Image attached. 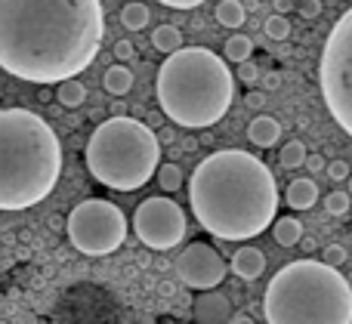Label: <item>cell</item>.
<instances>
[{
    "mask_svg": "<svg viewBox=\"0 0 352 324\" xmlns=\"http://www.w3.org/2000/svg\"><path fill=\"white\" fill-rule=\"evenodd\" d=\"M105 37L99 0H0V68L19 80L56 84L96 62Z\"/></svg>",
    "mask_w": 352,
    "mask_h": 324,
    "instance_id": "6da1fadb",
    "label": "cell"
},
{
    "mask_svg": "<svg viewBox=\"0 0 352 324\" xmlns=\"http://www.w3.org/2000/svg\"><path fill=\"white\" fill-rule=\"evenodd\" d=\"M188 204L204 232L219 241H250L278 220V185L256 154L226 148L192 170Z\"/></svg>",
    "mask_w": 352,
    "mask_h": 324,
    "instance_id": "7a4b0ae2",
    "label": "cell"
},
{
    "mask_svg": "<svg viewBox=\"0 0 352 324\" xmlns=\"http://www.w3.org/2000/svg\"><path fill=\"white\" fill-rule=\"evenodd\" d=\"M62 146L28 108H0V210H28L56 189Z\"/></svg>",
    "mask_w": 352,
    "mask_h": 324,
    "instance_id": "3957f363",
    "label": "cell"
},
{
    "mask_svg": "<svg viewBox=\"0 0 352 324\" xmlns=\"http://www.w3.org/2000/svg\"><path fill=\"white\" fill-rule=\"evenodd\" d=\"M155 96L167 121L186 130H207L223 121L235 96V78L223 56L207 47H182L158 68Z\"/></svg>",
    "mask_w": 352,
    "mask_h": 324,
    "instance_id": "277c9868",
    "label": "cell"
},
{
    "mask_svg": "<svg viewBox=\"0 0 352 324\" xmlns=\"http://www.w3.org/2000/svg\"><path fill=\"white\" fill-rule=\"evenodd\" d=\"M266 324H352V284L324 259H294L263 297Z\"/></svg>",
    "mask_w": 352,
    "mask_h": 324,
    "instance_id": "5b68a950",
    "label": "cell"
},
{
    "mask_svg": "<svg viewBox=\"0 0 352 324\" xmlns=\"http://www.w3.org/2000/svg\"><path fill=\"white\" fill-rule=\"evenodd\" d=\"M87 170L96 183L115 192H136L158 173L161 142L148 124L127 115L102 121L84 148Z\"/></svg>",
    "mask_w": 352,
    "mask_h": 324,
    "instance_id": "8992f818",
    "label": "cell"
},
{
    "mask_svg": "<svg viewBox=\"0 0 352 324\" xmlns=\"http://www.w3.org/2000/svg\"><path fill=\"white\" fill-rule=\"evenodd\" d=\"M318 84L331 117L352 136V6L334 22L324 40Z\"/></svg>",
    "mask_w": 352,
    "mask_h": 324,
    "instance_id": "52a82bcc",
    "label": "cell"
},
{
    "mask_svg": "<svg viewBox=\"0 0 352 324\" xmlns=\"http://www.w3.org/2000/svg\"><path fill=\"white\" fill-rule=\"evenodd\" d=\"M68 241L87 257H109L127 241V216L102 198H87L68 213Z\"/></svg>",
    "mask_w": 352,
    "mask_h": 324,
    "instance_id": "ba28073f",
    "label": "cell"
},
{
    "mask_svg": "<svg viewBox=\"0 0 352 324\" xmlns=\"http://www.w3.org/2000/svg\"><path fill=\"white\" fill-rule=\"evenodd\" d=\"M133 232L152 251H173L186 238V210L164 195L146 198L133 213Z\"/></svg>",
    "mask_w": 352,
    "mask_h": 324,
    "instance_id": "9c48e42d",
    "label": "cell"
},
{
    "mask_svg": "<svg viewBox=\"0 0 352 324\" xmlns=\"http://www.w3.org/2000/svg\"><path fill=\"white\" fill-rule=\"evenodd\" d=\"M226 272H229V263L219 257L217 247L204 244V241H192V244L182 247V253L176 257V275L192 290L219 288Z\"/></svg>",
    "mask_w": 352,
    "mask_h": 324,
    "instance_id": "30bf717a",
    "label": "cell"
},
{
    "mask_svg": "<svg viewBox=\"0 0 352 324\" xmlns=\"http://www.w3.org/2000/svg\"><path fill=\"white\" fill-rule=\"evenodd\" d=\"M229 269L235 272L241 281H256V278L266 272V257H263V251L260 247H238L235 251V257H232V263H229Z\"/></svg>",
    "mask_w": 352,
    "mask_h": 324,
    "instance_id": "8fae6325",
    "label": "cell"
},
{
    "mask_svg": "<svg viewBox=\"0 0 352 324\" xmlns=\"http://www.w3.org/2000/svg\"><path fill=\"white\" fill-rule=\"evenodd\" d=\"M248 139L254 142L256 148H272L275 142L281 139V124L275 121L272 115H256L254 121L248 124Z\"/></svg>",
    "mask_w": 352,
    "mask_h": 324,
    "instance_id": "7c38bea8",
    "label": "cell"
},
{
    "mask_svg": "<svg viewBox=\"0 0 352 324\" xmlns=\"http://www.w3.org/2000/svg\"><path fill=\"white\" fill-rule=\"evenodd\" d=\"M285 201H287V207L291 210H309V207H316V201H318V185H316V179H294L291 185H287V192H285Z\"/></svg>",
    "mask_w": 352,
    "mask_h": 324,
    "instance_id": "4fadbf2b",
    "label": "cell"
},
{
    "mask_svg": "<svg viewBox=\"0 0 352 324\" xmlns=\"http://www.w3.org/2000/svg\"><path fill=\"white\" fill-rule=\"evenodd\" d=\"M195 319L201 324H217L219 319H232L229 300L219 294H204L198 303H195Z\"/></svg>",
    "mask_w": 352,
    "mask_h": 324,
    "instance_id": "5bb4252c",
    "label": "cell"
},
{
    "mask_svg": "<svg viewBox=\"0 0 352 324\" xmlns=\"http://www.w3.org/2000/svg\"><path fill=\"white\" fill-rule=\"evenodd\" d=\"M272 238L281 247H297L303 241V222L297 216H278L272 222Z\"/></svg>",
    "mask_w": 352,
    "mask_h": 324,
    "instance_id": "9a60e30c",
    "label": "cell"
},
{
    "mask_svg": "<svg viewBox=\"0 0 352 324\" xmlns=\"http://www.w3.org/2000/svg\"><path fill=\"white\" fill-rule=\"evenodd\" d=\"M102 84H105V90H109L111 96H127V93L133 90V71H130L124 62H115V65H109Z\"/></svg>",
    "mask_w": 352,
    "mask_h": 324,
    "instance_id": "2e32d148",
    "label": "cell"
},
{
    "mask_svg": "<svg viewBox=\"0 0 352 324\" xmlns=\"http://www.w3.org/2000/svg\"><path fill=\"white\" fill-rule=\"evenodd\" d=\"M152 47L164 56H173L176 49H182V31L176 28V25H167V22L158 25V28L152 31Z\"/></svg>",
    "mask_w": 352,
    "mask_h": 324,
    "instance_id": "e0dca14e",
    "label": "cell"
},
{
    "mask_svg": "<svg viewBox=\"0 0 352 324\" xmlns=\"http://www.w3.org/2000/svg\"><path fill=\"white\" fill-rule=\"evenodd\" d=\"M56 99H59V105H65V108H80V105L87 102V86L80 84L78 78L62 80V84L56 86Z\"/></svg>",
    "mask_w": 352,
    "mask_h": 324,
    "instance_id": "ac0fdd59",
    "label": "cell"
},
{
    "mask_svg": "<svg viewBox=\"0 0 352 324\" xmlns=\"http://www.w3.org/2000/svg\"><path fill=\"white\" fill-rule=\"evenodd\" d=\"M244 19H248V10H244L241 0H223V3H217V22L223 28H241Z\"/></svg>",
    "mask_w": 352,
    "mask_h": 324,
    "instance_id": "d6986e66",
    "label": "cell"
},
{
    "mask_svg": "<svg viewBox=\"0 0 352 324\" xmlns=\"http://www.w3.org/2000/svg\"><path fill=\"white\" fill-rule=\"evenodd\" d=\"M250 53H254V40H250L248 34H232L229 40H226V47H223V56L229 62H235V65L248 62Z\"/></svg>",
    "mask_w": 352,
    "mask_h": 324,
    "instance_id": "ffe728a7",
    "label": "cell"
},
{
    "mask_svg": "<svg viewBox=\"0 0 352 324\" xmlns=\"http://www.w3.org/2000/svg\"><path fill=\"white\" fill-rule=\"evenodd\" d=\"M148 19H152V12H148V6L140 3V0H133V3H127L121 10V25L127 31H142L148 25Z\"/></svg>",
    "mask_w": 352,
    "mask_h": 324,
    "instance_id": "44dd1931",
    "label": "cell"
},
{
    "mask_svg": "<svg viewBox=\"0 0 352 324\" xmlns=\"http://www.w3.org/2000/svg\"><path fill=\"white\" fill-rule=\"evenodd\" d=\"M306 158H309V152H306V146L300 139H291L281 146L278 152V161L285 170H297V167H306Z\"/></svg>",
    "mask_w": 352,
    "mask_h": 324,
    "instance_id": "7402d4cb",
    "label": "cell"
},
{
    "mask_svg": "<svg viewBox=\"0 0 352 324\" xmlns=\"http://www.w3.org/2000/svg\"><path fill=\"white\" fill-rule=\"evenodd\" d=\"M155 176H158V185L167 192V195H170V192H179L182 185H186V173H182L179 164H161Z\"/></svg>",
    "mask_w": 352,
    "mask_h": 324,
    "instance_id": "603a6c76",
    "label": "cell"
},
{
    "mask_svg": "<svg viewBox=\"0 0 352 324\" xmlns=\"http://www.w3.org/2000/svg\"><path fill=\"white\" fill-rule=\"evenodd\" d=\"M352 207V195L349 192H331L328 198H324V210H328L331 216H346Z\"/></svg>",
    "mask_w": 352,
    "mask_h": 324,
    "instance_id": "cb8c5ba5",
    "label": "cell"
},
{
    "mask_svg": "<svg viewBox=\"0 0 352 324\" xmlns=\"http://www.w3.org/2000/svg\"><path fill=\"white\" fill-rule=\"evenodd\" d=\"M266 37L269 40H287V37H291V22H287L281 12L269 16L266 19Z\"/></svg>",
    "mask_w": 352,
    "mask_h": 324,
    "instance_id": "d4e9b609",
    "label": "cell"
},
{
    "mask_svg": "<svg viewBox=\"0 0 352 324\" xmlns=\"http://www.w3.org/2000/svg\"><path fill=\"white\" fill-rule=\"evenodd\" d=\"M346 257H349V253H346V247H343V244H328L322 251V259L328 266H334V269H340V266L346 263Z\"/></svg>",
    "mask_w": 352,
    "mask_h": 324,
    "instance_id": "484cf974",
    "label": "cell"
},
{
    "mask_svg": "<svg viewBox=\"0 0 352 324\" xmlns=\"http://www.w3.org/2000/svg\"><path fill=\"white\" fill-rule=\"evenodd\" d=\"M324 173H328V179H334V183H343V179H349V176H352L346 161H331L328 170H324Z\"/></svg>",
    "mask_w": 352,
    "mask_h": 324,
    "instance_id": "4316f807",
    "label": "cell"
},
{
    "mask_svg": "<svg viewBox=\"0 0 352 324\" xmlns=\"http://www.w3.org/2000/svg\"><path fill=\"white\" fill-rule=\"evenodd\" d=\"M238 78H241L244 84H256V80H260V68L248 59V62H241V65H238Z\"/></svg>",
    "mask_w": 352,
    "mask_h": 324,
    "instance_id": "83f0119b",
    "label": "cell"
},
{
    "mask_svg": "<svg viewBox=\"0 0 352 324\" xmlns=\"http://www.w3.org/2000/svg\"><path fill=\"white\" fill-rule=\"evenodd\" d=\"M297 10L303 19H318L322 16V0H300Z\"/></svg>",
    "mask_w": 352,
    "mask_h": 324,
    "instance_id": "f1b7e54d",
    "label": "cell"
},
{
    "mask_svg": "<svg viewBox=\"0 0 352 324\" xmlns=\"http://www.w3.org/2000/svg\"><path fill=\"white\" fill-rule=\"evenodd\" d=\"M133 53H136V49H133V43H130V40H118V43H115V56H118V62L133 59Z\"/></svg>",
    "mask_w": 352,
    "mask_h": 324,
    "instance_id": "f546056e",
    "label": "cell"
},
{
    "mask_svg": "<svg viewBox=\"0 0 352 324\" xmlns=\"http://www.w3.org/2000/svg\"><path fill=\"white\" fill-rule=\"evenodd\" d=\"M158 3L170 6V10H195V6H201L204 0H158Z\"/></svg>",
    "mask_w": 352,
    "mask_h": 324,
    "instance_id": "4dcf8cb0",
    "label": "cell"
},
{
    "mask_svg": "<svg viewBox=\"0 0 352 324\" xmlns=\"http://www.w3.org/2000/svg\"><path fill=\"white\" fill-rule=\"evenodd\" d=\"M244 105H248V108H263V105H266V93L250 90L248 96H244Z\"/></svg>",
    "mask_w": 352,
    "mask_h": 324,
    "instance_id": "1f68e13d",
    "label": "cell"
},
{
    "mask_svg": "<svg viewBox=\"0 0 352 324\" xmlns=\"http://www.w3.org/2000/svg\"><path fill=\"white\" fill-rule=\"evenodd\" d=\"M306 167H309L312 173H322V170H328V164H324V158H322V154H309V158H306Z\"/></svg>",
    "mask_w": 352,
    "mask_h": 324,
    "instance_id": "d6a6232c",
    "label": "cell"
},
{
    "mask_svg": "<svg viewBox=\"0 0 352 324\" xmlns=\"http://www.w3.org/2000/svg\"><path fill=\"white\" fill-rule=\"evenodd\" d=\"M263 86H266V90H278V86H281V74L278 71H269L266 78H263Z\"/></svg>",
    "mask_w": 352,
    "mask_h": 324,
    "instance_id": "836d02e7",
    "label": "cell"
},
{
    "mask_svg": "<svg viewBox=\"0 0 352 324\" xmlns=\"http://www.w3.org/2000/svg\"><path fill=\"white\" fill-rule=\"evenodd\" d=\"M232 324H256L254 319H250V315L248 312H235V315H232V319H229Z\"/></svg>",
    "mask_w": 352,
    "mask_h": 324,
    "instance_id": "e575fe53",
    "label": "cell"
},
{
    "mask_svg": "<svg viewBox=\"0 0 352 324\" xmlns=\"http://www.w3.org/2000/svg\"><path fill=\"white\" fill-rule=\"evenodd\" d=\"M275 10L285 16V12H291L294 10V0H275Z\"/></svg>",
    "mask_w": 352,
    "mask_h": 324,
    "instance_id": "d590c367",
    "label": "cell"
},
{
    "mask_svg": "<svg viewBox=\"0 0 352 324\" xmlns=\"http://www.w3.org/2000/svg\"><path fill=\"white\" fill-rule=\"evenodd\" d=\"M346 183H349V195H352V176H349V179H346Z\"/></svg>",
    "mask_w": 352,
    "mask_h": 324,
    "instance_id": "8d00e7d4",
    "label": "cell"
},
{
    "mask_svg": "<svg viewBox=\"0 0 352 324\" xmlns=\"http://www.w3.org/2000/svg\"><path fill=\"white\" fill-rule=\"evenodd\" d=\"M346 278H349V284H352V272H349V275H346Z\"/></svg>",
    "mask_w": 352,
    "mask_h": 324,
    "instance_id": "74e56055",
    "label": "cell"
}]
</instances>
